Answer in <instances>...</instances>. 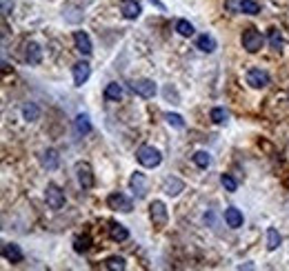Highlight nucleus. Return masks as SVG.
Instances as JSON below:
<instances>
[{
	"label": "nucleus",
	"instance_id": "1",
	"mask_svg": "<svg viewBox=\"0 0 289 271\" xmlns=\"http://www.w3.org/2000/svg\"><path fill=\"white\" fill-rule=\"evenodd\" d=\"M240 40H242V49H247L249 53H258L265 45V36L258 32V29H254V27H249V29L242 32Z\"/></svg>",
	"mask_w": 289,
	"mask_h": 271
},
{
	"label": "nucleus",
	"instance_id": "2",
	"mask_svg": "<svg viewBox=\"0 0 289 271\" xmlns=\"http://www.w3.org/2000/svg\"><path fill=\"white\" fill-rule=\"evenodd\" d=\"M136 158H138V162H140L142 167H147V169H153V167H158V165L163 162L160 152H158L156 147H149V145H142L136 152Z\"/></svg>",
	"mask_w": 289,
	"mask_h": 271
},
{
	"label": "nucleus",
	"instance_id": "3",
	"mask_svg": "<svg viewBox=\"0 0 289 271\" xmlns=\"http://www.w3.org/2000/svg\"><path fill=\"white\" fill-rule=\"evenodd\" d=\"M149 218H152L153 227H158V229L167 227L169 214H167V207H165L163 200H153V203L149 204Z\"/></svg>",
	"mask_w": 289,
	"mask_h": 271
},
{
	"label": "nucleus",
	"instance_id": "4",
	"mask_svg": "<svg viewBox=\"0 0 289 271\" xmlns=\"http://www.w3.org/2000/svg\"><path fill=\"white\" fill-rule=\"evenodd\" d=\"M45 200H47V207L53 211H60L65 207V191L58 185H47V191H45Z\"/></svg>",
	"mask_w": 289,
	"mask_h": 271
},
{
	"label": "nucleus",
	"instance_id": "5",
	"mask_svg": "<svg viewBox=\"0 0 289 271\" xmlns=\"http://www.w3.org/2000/svg\"><path fill=\"white\" fill-rule=\"evenodd\" d=\"M107 207L111 209V211H120V214H129L134 209V203L129 198H127L125 193H111V196H107Z\"/></svg>",
	"mask_w": 289,
	"mask_h": 271
},
{
	"label": "nucleus",
	"instance_id": "6",
	"mask_svg": "<svg viewBox=\"0 0 289 271\" xmlns=\"http://www.w3.org/2000/svg\"><path fill=\"white\" fill-rule=\"evenodd\" d=\"M132 91L140 98H153L156 96V83L149 78H138V80H132Z\"/></svg>",
	"mask_w": 289,
	"mask_h": 271
},
{
	"label": "nucleus",
	"instance_id": "7",
	"mask_svg": "<svg viewBox=\"0 0 289 271\" xmlns=\"http://www.w3.org/2000/svg\"><path fill=\"white\" fill-rule=\"evenodd\" d=\"M269 83H272V78H269V73L265 71V69L252 67V69L247 71V85H249L252 89H265Z\"/></svg>",
	"mask_w": 289,
	"mask_h": 271
},
{
	"label": "nucleus",
	"instance_id": "8",
	"mask_svg": "<svg viewBox=\"0 0 289 271\" xmlns=\"http://www.w3.org/2000/svg\"><path fill=\"white\" fill-rule=\"evenodd\" d=\"M129 189L136 198H145L149 191V183H147V176L140 171H134L132 178H129Z\"/></svg>",
	"mask_w": 289,
	"mask_h": 271
},
{
	"label": "nucleus",
	"instance_id": "9",
	"mask_svg": "<svg viewBox=\"0 0 289 271\" xmlns=\"http://www.w3.org/2000/svg\"><path fill=\"white\" fill-rule=\"evenodd\" d=\"M76 178H78V185L83 189H91L94 187V171L87 162H78L76 165Z\"/></svg>",
	"mask_w": 289,
	"mask_h": 271
},
{
	"label": "nucleus",
	"instance_id": "10",
	"mask_svg": "<svg viewBox=\"0 0 289 271\" xmlns=\"http://www.w3.org/2000/svg\"><path fill=\"white\" fill-rule=\"evenodd\" d=\"M91 76V67L89 63H85V60H80V63L74 65V85L76 87H83L87 80H89Z\"/></svg>",
	"mask_w": 289,
	"mask_h": 271
},
{
	"label": "nucleus",
	"instance_id": "11",
	"mask_svg": "<svg viewBox=\"0 0 289 271\" xmlns=\"http://www.w3.org/2000/svg\"><path fill=\"white\" fill-rule=\"evenodd\" d=\"M2 255H5V260L11 262V265H18V262H22V258H25L22 249L16 245V242H5V247H2Z\"/></svg>",
	"mask_w": 289,
	"mask_h": 271
},
{
	"label": "nucleus",
	"instance_id": "12",
	"mask_svg": "<svg viewBox=\"0 0 289 271\" xmlns=\"http://www.w3.org/2000/svg\"><path fill=\"white\" fill-rule=\"evenodd\" d=\"M74 42H76V49H78L83 56H91V51H94V47H91V38L85 32H74Z\"/></svg>",
	"mask_w": 289,
	"mask_h": 271
},
{
	"label": "nucleus",
	"instance_id": "13",
	"mask_svg": "<svg viewBox=\"0 0 289 271\" xmlns=\"http://www.w3.org/2000/svg\"><path fill=\"white\" fill-rule=\"evenodd\" d=\"M120 11H122V16L127 18V20H136L138 16H140V5H138L136 0H122L120 2Z\"/></svg>",
	"mask_w": 289,
	"mask_h": 271
},
{
	"label": "nucleus",
	"instance_id": "14",
	"mask_svg": "<svg viewBox=\"0 0 289 271\" xmlns=\"http://www.w3.org/2000/svg\"><path fill=\"white\" fill-rule=\"evenodd\" d=\"M225 222H227V227H231V229L242 227V211L240 209H236V207L225 209Z\"/></svg>",
	"mask_w": 289,
	"mask_h": 271
},
{
	"label": "nucleus",
	"instance_id": "15",
	"mask_svg": "<svg viewBox=\"0 0 289 271\" xmlns=\"http://www.w3.org/2000/svg\"><path fill=\"white\" fill-rule=\"evenodd\" d=\"M25 60L29 65H40V60H42L40 45H36V42H29V45L25 47Z\"/></svg>",
	"mask_w": 289,
	"mask_h": 271
},
{
	"label": "nucleus",
	"instance_id": "16",
	"mask_svg": "<svg viewBox=\"0 0 289 271\" xmlns=\"http://www.w3.org/2000/svg\"><path fill=\"white\" fill-rule=\"evenodd\" d=\"M109 238L114 240V242H125V240L129 238V231H127L125 224L111 222V224H109Z\"/></svg>",
	"mask_w": 289,
	"mask_h": 271
},
{
	"label": "nucleus",
	"instance_id": "17",
	"mask_svg": "<svg viewBox=\"0 0 289 271\" xmlns=\"http://www.w3.org/2000/svg\"><path fill=\"white\" fill-rule=\"evenodd\" d=\"M40 162L47 171H53V169H58V165H60V156H58V152H53V149H47V152L42 153Z\"/></svg>",
	"mask_w": 289,
	"mask_h": 271
},
{
	"label": "nucleus",
	"instance_id": "18",
	"mask_svg": "<svg viewBox=\"0 0 289 271\" xmlns=\"http://www.w3.org/2000/svg\"><path fill=\"white\" fill-rule=\"evenodd\" d=\"M196 47L205 53H214L216 51V38L209 36V34H203V36L196 38Z\"/></svg>",
	"mask_w": 289,
	"mask_h": 271
},
{
	"label": "nucleus",
	"instance_id": "19",
	"mask_svg": "<svg viewBox=\"0 0 289 271\" xmlns=\"http://www.w3.org/2000/svg\"><path fill=\"white\" fill-rule=\"evenodd\" d=\"M163 189H165L167 196H178V193L185 189V183L183 180H178V178H167L165 185H163Z\"/></svg>",
	"mask_w": 289,
	"mask_h": 271
},
{
	"label": "nucleus",
	"instance_id": "20",
	"mask_svg": "<svg viewBox=\"0 0 289 271\" xmlns=\"http://www.w3.org/2000/svg\"><path fill=\"white\" fill-rule=\"evenodd\" d=\"M122 98V87L118 83H109L105 87V100H109V102H118V100Z\"/></svg>",
	"mask_w": 289,
	"mask_h": 271
},
{
	"label": "nucleus",
	"instance_id": "21",
	"mask_svg": "<svg viewBox=\"0 0 289 271\" xmlns=\"http://www.w3.org/2000/svg\"><path fill=\"white\" fill-rule=\"evenodd\" d=\"M267 40H269V47H272L273 51H280L283 45H285V38H283V34H280L278 29H269Z\"/></svg>",
	"mask_w": 289,
	"mask_h": 271
},
{
	"label": "nucleus",
	"instance_id": "22",
	"mask_svg": "<svg viewBox=\"0 0 289 271\" xmlns=\"http://www.w3.org/2000/svg\"><path fill=\"white\" fill-rule=\"evenodd\" d=\"M238 9H240L242 14H247V16L260 14V5H258L256 0H240V2H238Z\"/></svg>",
	"mask_w": 289,
	"mask_h": 271
},
{
	"label": "nucleus",
	"instance_id": "23",
	"mask_svg": "<svg viewBox=\"0 0 289 271\" xmlns=\"http://www.w3.org/2000/svg\"><path fill=\"white\" fill-rule=\"evenodd\" d=\"M280 242H283V238H280L278 229L269 227V229H267V249H269V251H276V249L280 247Z\"/></svg>",
	"mask_w": 289,
	"mask_h": 271
},
{
	"label": "nucleus",
	"instance_id": "24",
	"mask_svg": "<svg viewBox=\"0 0 289 271\" xmlns=\"http://www.w3.org/2000/svg\"><path fill=\"white\" fill-rule=\"evenodd\" d=\"M74 127H76V131L78 134H89L91 131V122H89V116H85V114H80V116H76V120H74Z\"/></svg>",
	"mask_w": 289,
	"mask_h": 271
},
{
	"label": "nucleus",
	"instance_id": "25",
	"mask_svg": "<svg viewBox=\"0 0 289 271\" xmlns=\"http://www.w3.org/2000/svg\"><path fill=\"white\" fill-rule=\"evenodd\" d=\"M89 247H91V238L87 234H83V236H76V240H74V251L76 254H85V251H89Z\"/></svg>",
	"mask_w": 289,
	"mask_h": 271
},
{
	"label": "nucleus",
	"instance_id": "26",
	"mask_svg": "<svg viewBox=\"0 0 289 271\" xmlns=\"http://www.w3.org/2000/svg\"><path fill=\"white\" fill-rule=\"evenodd\" d=\"M125 267H127V262L120 255H111V258L105 260V269H109V271H122Z\"/></svg>",
	"mask_w": 289,
	"mask_h": 271
},
{
	"label": "nucleus",
	"instance_id": "27",
	"mask_svg": "<svg viewBox=\"0 0 289 271\" xmlns=\"http://www.w3.org/2000/svg\"><path fill=\"white\" fill-rule=\"evenodd\" d=\"M22 116H25L27 122H34V120H38V116H40V109H38V104L29 102L22 107Z\"/></svg>",
	"mask_w": 289,
	"mask_h": 271
},
{
	"label": "nucleus",
	"instance_id": "28",
	"mask_svg": "<svg viewBox=\"0 0 289 271\" xmlns=\"http://www.w3.org/2000/svg\"><path fill=\"white\" fill-rule=\"evenodd\" d=\"M176 32H178L180 36H185V38H191L194 36V25H191L189 20H178L176 22Z\"/></svg>",
	"mask_w": 289,
	"mask_h": 271
},
{
	"label": "nucleus",
	"instance_id": "29",
	"mask_svg": "<svg viewBox=\"0 0 289 271\" xmlns=\"http://www.w3.org/2000/svg\"><path fill=\"white\" fill-rule=\"evenodd\" d=\"M194 162H196V167L200 169H207L211 165V156L207 152H196L194 153Z\"/></svg>",
	"mask_w": 289,
	"mask_h": 271
},
{
	"label": "nucleus",
	"instance_id": "30",
	"mask_svg": "<svg viewBox=\"0 0 289 271\" xmlns=\"http://www.w3.org/2000/svg\"><path fill=\"white\" fill-rule=\"evenodd\" d=\"M209 118L214 120L216 125H222V122H227V118H229V114H227L222 107H214L211 109V114H209Z\"/></svg>",
	"mask_w": 289,
	"mask_h": 271
},
{
	"label": "nucleus",
	"instance_id": "31",
	"mask_svg": "<svg viewBox=\"0 0 289 271\" xmlns=\"http://www.w3.org/2000/svg\"><path fill=\"white\" fill-rule=\"evenodd\" d=\"M221 183H222V187H225L229 193H234V191H236V189H238L236 178H231L229 173H222V176H221Z\"/></svg>",
	"mask_w": 289,
	"mask_h": 271
},
{
	"label": "nucleus",
	"instance_id": "32",
	"mask_svg": "<svg viewBox=\"0 0 289 271\" xmlns=\"http://www.w3.org/2000/svg\"><path fill=\"white\" fill-rule=\"evenodd\" d=\"M165 120H167L171 127H176V129H185L183 116H178V114H165Z\"/></svg>",
	"mask_w": 289,
	"mask_h": 271
},
{
	"label": "nucleus",
	"instance_id": "33",
	"mask_svg": "<svg viewBox=\"0 0 289 271\" xmlns=\"http://www.w3.org/2000/svg\"><path fill=\"white\" fill-rule=\"evenodd\" d=\"M9 11H11V2H9V0H2V14L9 16Z\"/></svg>",
	"mask_w": 289,
	"mask_h": 271
},
{
	"label": "nucleus",
	"instance_id": "34",
	"mask_svg": "<svg viewBox=\"0 0 289 271\" xmlns=\"http://www.w3.org/2000/svg\"><path fill=\"white\" fill-rule=\"evenodd\" d=\"M152 2L158 7V9H165V5H163V2H160V0H152Z\"/></svg>",
	"mask_w": 289,
	"mask_h": 271
}]
</instances>
